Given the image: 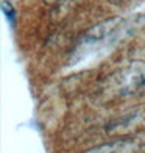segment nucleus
<instances>
[{
    "instance_id": "nucleus-1",
    "label": "nucleus",
    "mask_w": 145,
    "mask_h": 153,
    "mask_svg": "<svg viewBox=\"0 0 145 153\" xmlns=\"http://www.w3.org/2000/svg\"><path fill=\"white\" fill-rule=\"evenodd\" d=\"M145 144L133 134H120L106 142L97 144L83 153H142Z\"/></svg>"
},
{
    "instance_id": "nucleus-2",
    "label": "nucleus",
    "mask_w": 145,
    "mask_h": 153,
    "mask_svg": "<svg viewBox=\"0 0 145 153\" xmlns=\"http://www.w3.org/2000/svg\"><path fill=\"white\" fill-rule=\"evenodd\" d=\"M2 11H3L6 20H8V24H10L11 27H16L17 13H16V10H14V6L11 5V2H8V0H3V2H2Z\"/></svg>"
}]
</instances>
